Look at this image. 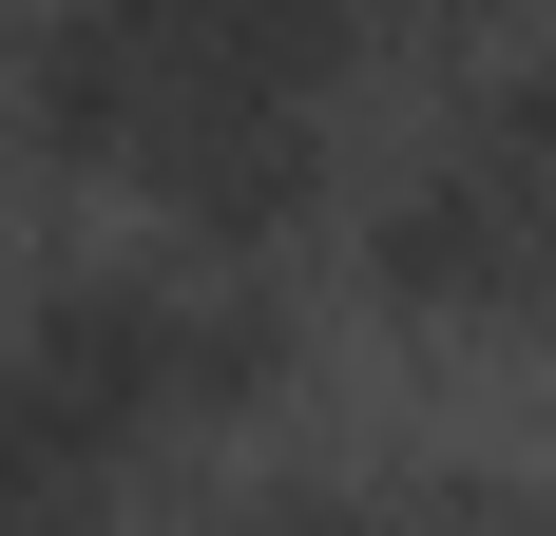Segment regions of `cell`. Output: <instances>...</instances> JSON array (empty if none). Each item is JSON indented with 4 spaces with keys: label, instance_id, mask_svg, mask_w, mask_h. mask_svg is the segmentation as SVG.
<instances>
[{
    "label": "cell",
    "instance_id": "1",
    "mask_svg": "<svg viewBox=\"0 0 556 536\" xmlns=\"http://www.w3.org/2000/svg\"><path fill=\"white\" fill-rule=\"evenodd\" d=\"M345 288L384 326H556V192H518L500 154L422 135L403 173L345 192Z\"/></svg>",
    "mask_w": 556,
    "mask_h": 536
},
{
    "label": "cell",
    "instance_id": "2",
    "mask_svg": "<svg viewBox=\"0 0 556 536\" xmlns=\"http://www.w3.org/2000/svg\"><path fill=\"white\" fill-rule=\"evenodd\" d=\"M115 498H135V460L0 365V536H115Z\"/></svg>",
    "mask_w": 556,
    "mask_h": 536
},
{
    "label": "cell",
    "instance_id": "3",
    "mask_svg": "<svg viewBox=\"0 0 556 536\" xmlns=\"http://www.w3.org/2000/svg\"><path fill=\"white\" fill-rule=\"evenodd\" d=\"M460 154H500L518 192H556V20H518V39L460 77Z\"/></svg>",
    "mask_w": 556,
    "mask_h": 536
},
{
    "label": "cell",
    "instance_id": "4",
    "mask_svg": "<svg viewBox=\"0 0 556 536\" xmlns=\"http://www.w3.org/2000/svg\"><path fill=\"white\" fill-rule=\"evenodd\" d=\"M538 0H384V58H500Z\"/></svg>",
    "mask_w": 556,
    "mask_h": 536
},
{
    "label": "cell",
    "instance_id": "5",
    "mask_svg": "<svg viewBox=\"0 0 556 536\" xmlns=\"http://www.w3.org/2000/svg\"><path fill=\"white\" fill-rule=\"evenodd\" d=\"M288 20H307V39H327L345 77H365V58H384V0H288Z\"/></svg>",
    "mask_w": 556,
    "mask_h": 536
},
{
    "label": "cell",
    "instance_id": "6",
    "mask_svg": "<svg viewBox=\"0 0 556 536\" xmlns=\"http://www.w3.org/2000/svg\"><path fill=\"white\" fill-rule=\"evenodd\" d=\"M518 536H556V498H518Z\"/></svg>",
    "mask_w": 556,
    "mask_h": 536
}]
</instances>
